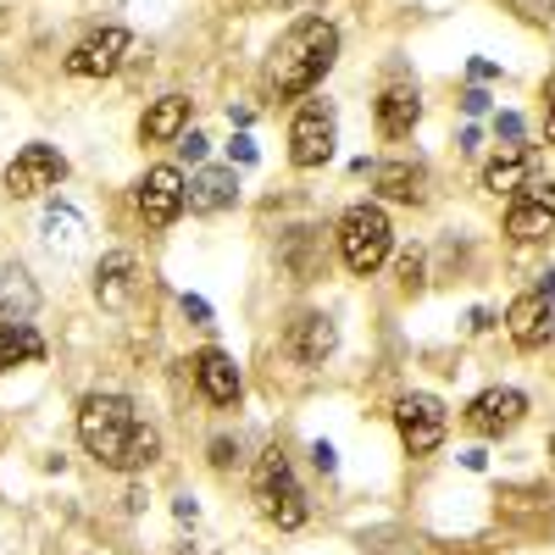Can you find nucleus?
<instances>
[{"label":"nucleus","instance_id":"nucleus-19","mask_svg":"<svg viewBox=\"0 0 555 555\" xmlns=\"http://www.w3.org/2000/svg\"><path fill=\"white\" fill-rule=\"evenodd\" d=\"M39 311V289L23 267L0 272V328H23V322Z\"/></svg>","mask_w":555,"mask_h":555},{"label":"nucleus","instance_id":"nucleus-29","mask_svg":"<svg viewBox=\"0 0 555 555\" xmlns=\"http://www.w3.org/2000/svg\"><path fill=\"white\" fill-rule=\"evenodd\" d=\"M183 317H195V322H211V306L201 295H183Z\"/></svg>","mask_w":555,"mask_h":555},{"label":"nucleus","instance_id":"nucleus-11","mask_svg":"<svg viewBox=\"0 0 555 555\" xmlns=\"http://www.w3.org/2000/svg\"><path fill=\"white\" fill-rule=\"evenodd\" d=\"M528 416V395L522 389H483L473 405H467V428L483 434V439H500V434H512L517 423Z\"/></svg>","mask_w":555,"mask_h":555},{"label":"nucleus","instance_id":"nucleus-17","mask_svg":"<svg viewBox=\"0 0 555 555\" xmlns=\"http://www.w3.org/2000/svg\"><path fill=\"white\" fill-rule=\"evenodd\" d=\"M373 183H378L384 201H400V206H423L428 201V172L416 162H384V167H373Z\"/></svg>","mask_w":555,"mask_h":555},{"label":"nucleus","instance_id":"nucleus-3","mask_svg":"<svg viewBox=\"0 0 555 555\" xmlns=\"http://www.w3.org/2000/svg\"><path fill=\"white\" fill-rule=\"evenodd\" d=\"M334 240H339V261L356 278H373L389 261V250H395V228H389V217L378 206H350L339 217V234Z\"/></svg>","mask_w":555,"mask_h":555},{"label":"nucleus","instance_id":"nucleus-10","mask_svg":"<svg viewBox=\"0 0 555 555\" xmlns=\"http://www.w3.org/2000/svg\"><path fill=\"white\" fill-rule=\"evenodd\" d=\"M334 156V106H300V117L289 122V162L295 167H322Z\"/></svg>","mask_w":555,"mask_h":555},{"label":"nucleus","instance_id":"nucleus-15","mask_svg":"<svg viewBox=\"0 0 555 555\" xmlns=\"http://www.w3.org/2000/svg\"><path fill=\"white\" fill-rule=\"evenodd\" d=\"M373 122H378L384 139H405L416 122H423V95H416V89H405V83L384 89L378 106H373Z\"/></svg>","mask_w":555,"mask_h":555},{"label":"nucleus","instance_id":"nucleus-31","mask_svg":"<svg viewBox=\"0 0 555 555\" xmlns=\"http://www.w3.org/2000/svg\"><path fill=\"white\" fill-rule=\"evenodd\" d=\"M400 278H405V284H411V289H416V284H423V256H405V261H400Z\"/></svg>","mask_w":555,"mask_h":555},{"label":"nucleus","instance_id":"nucleus-34","mask_svg":"<svg viewBox=\"0 0 555 555\" xmlns=\"http://www.w3.org/2000/svg\"><path fill=\"white\" fill-rule=\"evenodd\" d=\"M539 295H544V300H555V272L544 278V289H539Z\"/></svg>","mask_w":555,"mask_h":555},{"label":"nucleus","instance_id":"nucleus-28","mask_svg":"<svg viewBox=\"0 0 555 555\" xmlns=\"http://www.w3.org/2000/svg\"><path fill=\"white\" fill-rule=\"evenodd\" d=\"M228 151H234V162H240V167H256V145H250L245 133H240V139H234V145H228Z\"/></svg>","mask_w":555,"mask_h":555},{"label":"nucleus","instance_id":"nucleus-2","mask_svg":"<svg viewBox=\"0 0 555 555\" xmlns=\"http://www.w3.org/2000/svg\"><path fill=\"white\" fill-rule=\"evenodd\" d=\"M339 56V28L334 23H322V17H306L284 34V44H278V56H272V89L278 95H311V89L328 78Z\"/></svg>","mask_w":555,"mask_h":555},{"label":"nucleus","instance_id":"nucleus-25","mask_svg":"<svg viewBox=\"0 0 555 555\" xmlns=\"http://www.w3.org/2000/svg\"><path fill=\"white\" fill-rule=\"evenodd\" d=\"M311 461H317V473H334V467H339V455H334L328 439H317V444H311Z\"/></svg>","mask_w":555,"mask_h":555},{"label":"nucleus","instance_id":"nucleus-24","mask_svg":"<svg viewBox=\"0 0 555 555\" xmlns=\"http://www.w3.org/2000/svg\"><path fill=\"white\" fill-rule=\"evenodd\" d=\"M44 356V339L28 328H0V373H7V366H17V361H39Z\"/></svg>","mask_w":555,"mask_h":555},{"label":"nucleus","instance_id":"nucleus-9","mask_svg":"<svg viewBox=\"0 0 555 555\" xmlns=\"http://www.w3.org/2000/svg\"><path fill=\"white\" fill-rule=\"evenodd\" d=\"M133 51V34L128 28H101V34H89L83 44H73V56H67V73L73 78H112Z\"/></svg>","mask_w":555,"mask_h":555},{"label":"nucleus","instance_id":"nucleus-21","mask_svg":"<svg viewBox=\"0 0 555 555\" xmlns=\"http://www.w3.org/2000/svg\"><path fill=\"white\" fill-rule=\"evenodd\" d=\"M522 183H533V156L517 145V151H505V156H494L489 167H483V190L489 195H517Z\"/></svg>","mask_w":555,"mask_h":555},{"label":"nucleus","instance_id":"nucleus-4","mask_svg":"<svg viewBox=\"0 0 555 555\" xmlns=\"http://www.w3.org/2000/svg\"><path fill=\"white\" fill-rule=\"evenodd\" d=\"M256 500H261V517H267L272 528H284V533H295V528L311 517L306 489L295 483V473H289V455L278 450V444L256 461Z\"/></svg>","mask_w":555,"mask_h":555},{"label":"nucleus","instance_id":"nucleus-20","mask_svg":"<svg viewBox=\"0 0 555 555\" xmlns=\"http://www.w3.org/2000/svg\"><path fill=\"white\" fill-rule=\"evenodd\" d=\"M183 128H190V101H183V95H162V101H151L145 122H139V133H145L151 145H167V139H183Z\"/></svg>","mask_w":555,"mask_h":555},{"label":"nucleus","instance_id":"nucleus-27","mask_svg":"<svg viewBox=\"0 0 555 555\" xmlns=\"http://www.w3.org/2000/svg\"><path fill=\"white\" fill-rule=\"evenodd\" d=\"M461 112H467V117H483V112H489V95H483V89H467V95H461Z\"/></svg>","mask_w":555,"mask_h":555},{"label":"nucleus","instance_id":"nucleus-35","mask_svg":"<svg viewBox=\"0 0 555 555\" xmlns=\"http://www.w3.org/2000/svg\"><path fill=\"white\" fill-rule=\"evenodd\" d=\"M544 101L555 106V73H550V83H544Z\"/></svg>","mask_w":555,"mask_h":555},{"label":"nucleus","instance_id":"nucleus-1","mask_svg":"<svg viewBox=\"0 0 555 555\" xmlns=\"http://www.w3.org/2000/svg\"><path fill=\"white\" fill-rule=\"evenodd\" d=\"M78 444L112 473H139V467H151V461L162 455L156 428L139 423L133 405L122 395H112V389L83 395V405H78Z\"/></svg>","mask_w":555,"mask_h":555},{"label":"nucleus","instance_id":"nucleus-23","mask_svg":"<svg viewBox=\"0 0 555 555\" xmlns=\"http://www.w3.org/2000/svg\"><path fill=\"white\" fill-rule=\"evenodd\" d=\"M133 272H139V267H133L128 250H112V256L101 261V272H95V295H101V306L117 311V306L133 295Z\"/></svg>","mask_w":555,"mask_h":555},{"label":"nucleus","instance_id":"nucleus-30","mask_svg":"<svg viewBox=\"0 0 555 555\" xmlns=\"http://www.w3.org/2000/svg\"><path fill=\"white\" fill-rule=\"evenodd\" d=\"M183 156H190V162H206V139L201 133H183V145H178Z\"/></svg>","mask_w":555,"mask_h":555},{"label":"nucleus","instance_id":"nucleus-7","mask_svg":"<svg viewBox=\"0 0 555 555\" xmlns=\"http://www.w3.org/2000/svg\"><path fill=\"white\" fill-rule=\"evenodd\" d=\"M62 178H67V156H62L56 145H23V151L12 156V167H7V190H12L17 201H28V195L56 190Z\"/></svg>","mask_w":555,"mask_h":555},{"label":"nucleus","instance_id":"nucleus-22","mask_svg":"<svg viewBox=\"0 0 555 555\" xmlns=\"http://www.w3.org/2000/svg\"><path fill=\"white\" fill-rule=\"evenodd\" d=\"M317 245H322L317 228H289V240L278 245V261H284V272L300 278V284H306V278H317V272H322V250H317Z\"/></svg>","mask_w":555,"mask_h":555},{"label":"nucleus","instance_id":"nucleus-8","mask_svg":"<svg viewBox=\"0 0 555 555\" xmlns=\"http://www.w3.org/2000/svg\"><path fill=\"white\" fill-rule=\"evenodd\" d=\"M133 206H139V217H145L151 228H167V222H178L183 206H190V183H183L178 167H151L145 178H139Z\"/></svg>","mask_w":555,"mask_h":555},{"label":"nucleus","instance_id":"nucleus-6","mask_svg":"<svg viewBox=\"0 0 555 555\" xmlns=\"http://www.w3.org/2000/svg\"><path fill=\"white\" fill-rule=\"evenodd\" d=\"M555 228V183L544 178H533V183H522V190L512 195V211H505V234H512L517 245H533V240H544Z\"/></svg>","mask_w":555,"mask_h":555},{"label":"nucleus","instance_id":"nucleus-5","mask_svg":"<svg viewBox=\"0 0 555 555\" xmlns=\"http://www.w3.org/2000/svg\"><path fill=\"white\" fill-rule=\"evenodd\" d=\"M395 428H400V444L411 455H434L444 444V434H450V416H444V405L434 395H405L395 405Z\"/></svg>","mask_w":555,"mask_h":555},{"label":"nucleus","instance_id":"nucleus-26","mask_svg":"<svg viewBox=\"0 0 555 555\" xmlns=\"http://www.w3.org/2000/svg\"><path fill=\"white\" fill-rule=\"evenodd\" d=\"M234 439H211V467H234Z\"/></svg>","mask_w":555,"mask_h":555},{"label":"nucleus","instance_id":"nucleus-33","mask_svg":"<svg viewBox=\"0 0 555 555\" xmlns=\"http://www.w3.org/2000/svg\"><path fill=\"white\" fill-rule=\"evenodd\" d=\"M544 139L555 145V106H544Z\"/></svg>","mask_w":555,"mask_h":555},{"label":"nucleus","instance_id":"nucleus-16","mask_svg":"<svg viewBox=\"0 0 555 555\" xmlns=\"http://www.w3.org/2000/svg\"><path fill=\"white\" fill-rule=\"evenodd\" d=\"M83 234H89V228H83V217L73 211V206H44V217H39V240H44V250H51V256H78L83 250Z\"/></svg>","mask_w":555,"mask_h":555},{"label":"nucleus","instance_id":"nucleus-14","mask_svg":"<svg viewBox=\"0 0 555 555\" xmlns=\"http://www.w3.org/2000/svg\"><path fill=\"white\" fill-rule=\"evenodd\" d=\"M190 366H195V384H201V395L211 405H234L240 400V366H234L228 350H201Z\"/></svg>","mask_w":555,"mask_h":555},{"label":"nucleus","instance_id":"nucleus-36","mask_svg":"<svg viewBox=\"0 0 555 555\" xmlns=\"http://www.w3.org/2000/svg\"><path fill=\"white\" fill-rule=\"evenodd\" d=\"M550 455H555V439H550Z\"/></svg>","mask_w":555,"mask_h":555},{"label":"nucleus","instance_id":"nucleus-13","mask_svg":"<svg viewBox=\"0 0 555 555\" xmlns=\"http://www.w3.org/2000/svg\"><path fill=\"white\" fill-rule=\"evenodd\" d=\"M339 350V328H334V317H322V311H306L295 328H289V356L300 366H322Z\"/></svg>","mask_w":555,"mask_h":555},{"label":"nucleus","instance_id":"nucleus-18","mask_svg":"<svg viewBox=\"0 0 555 555\" xmlns=\"http://www.w3.org/2000/svg\"><path fill=\"white\" fill-rule=\"evenodd\" d=\"M234 195H240L234 167H201V172L190 178V211H201V217H211V211H222V206H234Z\"/></svg>","mask_w":555,"mask_h":555},{"label":"nucleus","instance_id":"nucleus-32","mask_svg":"<svg viewBox=\"0 0 555 555\" xmlns=\"http://www.w3.org/2000/svg\"><path fill=\"white\" fill-rule=\"evenodd\" d=\"M494 128H500L505 139H522V117H517V112H505V117H500Z\"/></svg>","mask_w":555,"mask_h":555},{"label":"nucleus","instance_id":"nucleus-12","mask_svg":"<svg viewBox=\"0 0 555 555\" xmlns=\"http://www.w3.org/2000/svg\"><path fill=\"white\" fill-rule=\"evenodd\" d=\"M505 334H512L517 350H544L555 334V306L544 295H517L505 306Z\"/></svg>","mask_w":555,"mask_h":555}]
</instances>
